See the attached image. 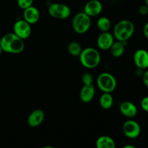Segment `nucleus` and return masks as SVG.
Returning <instances> with one entry per match:
<instances>
[{
	"mask_svg": "<svg viewBox=\"0 0 148 148\" xmlns=\"http://www.w3.org/2000/svg\"><path fill=\"white\" fill-rule=\"evenodd\" d=\"M0 45L2 51L10 53H20L24 50V40L14 33H7L1 39Z\"/></svg>",
	"mask_w": 148,
	"mask_h": 148,
	"instance_id": "nucleus-1",
	"label": "nucleus"
},
{
	"mask_svg": "<svg viewBox=\"0 0 148 148\" xmlns=\"http://www.w3.org/2000/svg\"><path fill=\"white\" fill-rule=\"evenodd\" d=\"M134 32L133 23L128 20H123L116 23L114 29V38L117 40L127 42Z\"/></svg>",
	"mask_w": 148,
	"mask_h": 148,
	"instance_id": "nucleus-2",
	"label": "nucleus"
},
{
	"mask_svg": "<svg viewBox=\"0 0 148 148\" xmlns=\"http://www.w3.org/2000/svg\"><path fill=\"white\" fill-rule=\"evenodd\" d=\"M79 57L81 64L88 69L95 68L101 62V55L94 48L88 47L82 49Z\"/></svg>",
	"mask_w": 148,
	"mask_h": 148,
	"instance_id": "nucleus-3",
	"label": "nucleus"
},
{
	"mask_svg": "<svg viewBox=\"0 0 148 148\" xmlns=\"http://www.w3.org/2000/svg\"><path fill=\"white\" fill-rule=\"evenodd\" d=\"M116 79L108 72H103L97 78V85L103 92H112L116 88Z\"/></svg>",
	"mask_w": 148,
	"mask_h": 148,
	"instance_id": "nucleus-4",
	"label": "nucleus"
},
{
	"mask_svg": "<svg viewBox=\"0 0 148 148\" xmlns=\"http://www.w3.org/2000/svg\"><path fill=\"white\" fill-rule=\"evenodd\" d=\"M91 26V17L85 12L77 13L72 20V27L78 34H84Z\"/></svg>",
	"mask_w": 148,
	"mask_h": 148,
	"instance_id": "nucleus-5",
	"label": "nucleus"
},
{
	"mask_svg": "<svg viewBox=\"0 0 148 148\" xmlns=\"http://www.w3.org/2000/svg\"><path fill=\"white\" fill-rule=\"evenodd\" d=\"M49 15L56 19H66L70 16L71 10L67 5L62 3H53L48 9Z\"/></svg>",
	"mask_w": 148,
	"mask_h": 148,
	"instance_id": "nucleus-6",
	"label": "nucleus"
},
{
	"mask_svg": "<svg viewBox=\"0 0 148 148\" xmlns=\"http://www.w3.org/2000/svg\"><path fill=\"white\" fill-rule=\"evenodd\" d=\"M13 33L23 40L28 38L31 34V27L30 24L25 20H17L13 27Z\"/></svg>",
	"mask_w": 148,
	"mask_h": 148,
	"instance_id": "nucleus-7",
	"label": "nucleus"
},
{
	"mask_svg": "<svg viewBox=\"0 0 148 148\" xmlns=\"http://www.w3.org/2000/svg\"><path fill=\"white\" fill-rule=\"evenodd\" d=\"M123 132L130 139H135L140 136L141 127L140 124L134 120H128L123 124Z\"/></svg>",
	"mask_w": 148,
	"mask_h": 148,
	"instance_id": "nucleus-8",
	"label": "nucleus"
},
{
	"mask_svg": "<svg viewBox=\"0 0 148 148\" xmlns=\"http://www.w3.org/2000/svg\"><path fill=\"white\" fill-rule=\"evenodd\" d=\"M102 10L103 5L98 0H90L85 4L84 7V12L90 17L98 15L101 14Z\"/></svg>",
	"mask_w": 148,
	"mask_h": 148,
	"instance_id": "nucleus-9",
	"label": "nucleus"
},
{
	"mask_svg": "<svg viewBox=\"0 0 148 148\" xmlns=\"http://www.w3.org/2000/svg\"><path fill=\"white\" fill-rule=\"evenodd\" d=\"M134 62L139 69L148 68V52L145 49H138L134 54Z\"/></svg>",
	"mask_w": 148,
	"mask_h": 148,
	"instance_id": "nucleus-10",
	"label": "nucleus"
},
{
	"mask_svg": "<svg viewBox=\"0 0 148 148\" xmlns=\"http://www.w3.org/2000/svg\"><path fill=\"white\" fill-rule=\"evenodd\" d=\"M114 42V37L111 33L107 32H102L99 35L97 40V44L99 49L102 50H108Z\"/></svg>",
	"mask_w": 148,
	"mask_h": 148,
	"instance_id": "nucleus-11",
	"label": "nucleus"
},
{
	"mask_svg": "<svg viewBox=\"0 0 148 148\" xmlns=\"http://www.w3.org/2000/svg\"><path fill=\"white\" fill-rule=\"evenodd\" d=\"M23 10V20L27 22L29 24H36L39 21L40 17V12L36 7L32 5Z\"/></svg>",
	"mask_w": 148,
	"mask_h": 148,
	"instance_id": "nucleus-12",
	"label": "nucleus"
},
{
	"mask_svg": "<svg viewBox=\"0 0 148 148\" xmlns=\"http://www.w3.org/2000/svg\"><path fill=\"white\" fill-rule=\"evenodd\" d=\"M45 118V114L42 110L36 109L32 111L27 118V124L30 127H37L41 124Z\"/></svg>",
	"mask_w": 148,
	"mask_h": 148,
	"instance_id": "nucleus-13",
	"label": "nucleus"
},
{
	"mask_svg": "<svg viewBox=\"0 0 148 148\" xmlns=\"http://www.w3.org/2000/svg\"><path fill=\"white\" fill-rule=\"evenodd\" d=\"M95 89L92 84L84 85L79 92V98L85 103H90L95 96Z\"/></svg>",
	"mask_w": 148,
	"mask_h": 148,
	"instance_id": "nucleus-14",
	"label": "nucleus"
},
{
	"mask_svg": "<svg viewBox=\"0 0 148 148\" xmlns=\"http://www.w3.org/2000/svg\"><path fill=\"white\" fill-rule=\"evenodd\" d=\"M120 111L124 116L127 118H133L137 114V108L133 103L130 101H124L120 106Z\"/></svg>",
	"mask_w": 148,
	"mask_h": 148,
	"instance_id": "nucleus-15",
	"label": "nucleus"
},
{
	"mask_svg": "<svg viewBox=\"0 0 148 148\" xmlns=\"http://www.w3.org/2000/svg\"><path fill=\"white\" fill-rule=\"evenodd\" d=\"M125 42L117 41L114 42L113 44L111 45V48H110V51H111V54L114 57L119 58L121 57L124 53V49H125Z\"/></svg>",
	"mask_w": 148,
	"mask_h": 148,
	"instance_id": "nucleus-16",
	"label": "nucleus"
},
{
	"mask_svg": "<svg viewBox=\"0 0 148 148\" xmlns=\"http://www.w3.org/2000/svg\"><path fill=\"white\" fill-rule=\"evenodd\" d=\"M96 147L98 148H115V141L108 136H101L96 141Z\"/></svg>",
	"mask_w": 148,
	"mask_h": 148,
	"instance_id": "nucleus-17",
	"label": "nucleus"
},
{
	"mask_svg": "<svg viewBox=\"0 0 148 148\" xmlns=\"http://www.w3.org/2000/svg\"><path fill=\"white\" fill-rule=\"evenodd\" d=\"M99 103L101 108L103 109H110L114 103V98L111 92H103L100 97Z\"/></svg>",
	"mask_w": 148,
	"mask_h": 148,
	"instance_id": "nucleus-18",
	"label": "nucleus"
},
{
	"mask_svg": "<svg viewBox=\"0 0 148 148\" xmlns=\"http://www.w3.org/2000/svg\"><path fill=\"white\" fill-rule=\"evenodd\" d=\"M97 27L101 32H107L111 27V23L106 17H101L97 21Z\"/></svg>",
	"mask_w": 148,
	"mask_h": 148,
	"instance_id": "nucleus-19",
	"label": "nucleus"
},
{
	"mask_svg": "<svg viewBox=\"0 0 148 148\" xmlns=\"http://www.w3.org/2000/svg\"><path fill=\"white\" fill-rule=\"evenodd\" d=\"M67 50L69 54L74 56H79L80 54L81 51H82V47H81L80 44L77 42H71L68 44Z\"/></svg>",
	"mask_w": 148,
	"mask_h": 148,
	"instance_id": "nucleus-20",
	"label": "nucleus"
},
{
	"mask_svg": "<svg viewBox=\"0 0 148 148\" xmlns=\"http://www.w3.org/2000/svg\"><path fill=\"white\" fill-rule=\"evenodd\" d=\"M34 0H17V5L22 10L27 8L33 5Z\"/></svg>",
	"mask_w": 148,
	"mask_h": 148,
	"instance_id": "nucleus-21",
	"label": "nucleus"
},
{
	"mask_svg": "<svg viewBox=\"0 0 148 148\" xmlns=\"http://www.w3.org/2000/svg\"><path fill=\"white\" fill-rule=\"evenodd\" d=\"M82 80L84 85H90V84H92V76L88 72L84 73L82 77Z\"/></svg>",
	"mask_w": 148,
	"mask_h": 148,
	"instance_id": "nucleus-22",
	"label": "nucleus"
},
{
	"mask_svg": "<svg viewBox=\"0 0 148 148\" xmlns=\"http://www.w3.org/2000/svg\"><path fill=\"white\" fill-rule=\"evenodd\" d=\"M141 107L145 111L148 112V96L143 98L141 101Z\"/></svg>",
	"mask_w": 148,
	"mask_h": 148,
	"instance_id": "nucleus-23",
	"label": "nucleus"
},
{
	"mask_svg": "<svg viewBox=\"0 0 148 148\" xmlns=\"http://www.w3.org/2000/svg\"><path fill=\"white\" fill-rule=\"evenodd\" d=\"M139 12H140V13L142 15H145L148 13V7L146 4L142 5L140 7V9H139Z\"/></svg>",
	"mask_w": 148,
	"mask_h": 148,
	"instance_id": "nucleus-24",
	"label": "nucleus"
},
{
	"mask_svg": "<svg viewBox=\"0 0 148 148\" xmlns=\"http://www.w3.org/2000/svg\"><path fill=\"white\" fill-rule=\"evenodd\" d=\"M143 82H144L145 85L147 88H148V70L146 71L143 75Z\"/></svg>",
	"mask_w": 148,
	"mask_h": 148,
	"instance_id": "nucleus-25",
	"label": "nucleus"
},
{
	"mask_svg": "<svg viewBox=\"0 0 148 148\" xmlns=\"http://www.w3.org/2000/svg\"><path fill=\"white\" fill-rule=\"evenodd\" d=\"M143 33L146 38L148 39V22L145 25L144 28H143Z\"/></svg>",
	"mask_w": 148,
	"mask_h": 148,
	"instance_id": "nucleus-26",
	"label": "nucleus"
},
{
	"mask_svg": "<svg viewBox=\"0 0 148 148\" xmlns=\"http://www.w3.org/2000/svg\"><path fill=\"white\" fill-rule=\"evenodd\" d=\"M124 148H135V147L133 145H125Z\"/></svg>",
	"mask_w": 148,
	"mask_h": 148,
	"instance_id": "nucleus-27",
	"label": "nucleus"
},
{
	"mask_svg": "<svg viewBox=\"0 0 148 148\" xmlns=\"http://www.w3.org/2000/svg\"><path fill=\"white\" fill-rule=\"evenodd\" d=\"M145 4L148 7V0H145Z\"/></svg>",
	"mask_w": 148,
	"mask_h": 148,
	"instance_id": "nucleus-28",
	"label": "nucleus"
},
{
	"mask_svg": "<svg viewBox=\"0 0 148 148\" xmlns=\"http://www.w3.org/2000/svg\"><path fill=\"white\" fill-rule=\"evenodd\" d=\"M1 51H2V49H1V45H0V54H1Z\"/></svg>",
	"mask_w": 148,
	"mask_h": 148,
	"instance_id": "nucleus-29",
	"label": "nucleus"
}]
</instances>
